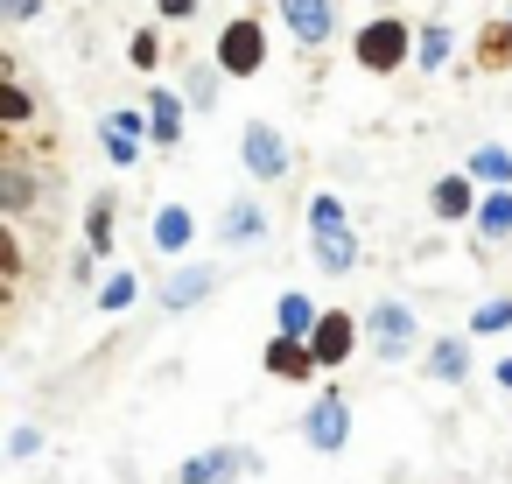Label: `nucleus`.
Listing matches in <instances>:
<instances>
[{
    "label": "nucleus",
    "mask_w": 512,
    "mask_h": 484,
    "mask_svg": "<svg viewBox=\"0 0 512 484\" xmlns=\"http://www.w3.org/2000/svg\"><path fill=\"white\" fill-rule=\"evenodd\" d=\"M414 50H421V43H414L407 22H393V15H379V22H365V29L351 36V57H358V71H372V78H393Z\"/></svg>",
    "instance_id": "1"
},
{
    "label": "nucleus",
    "mask_w": 512,
    "mask_h": 484,
    "mask_svg": "<svg viewBox=\"0 0 512 484\" xmlns=\"http://www.w3.org/2000/svg\"><path fill=\"white\" fill-rule=\"evenodd\" d=\"M260 64H267V29H260L253 15L225 22V36H218V71H225V78H253Z\"/></svg>",
    "instance_id": "2"
},
{
    "label": "nucleus",
    "mask_w": 512,
    "mask_h": 484,
    "mask_svg": "<svg viewBox=\"0 0 512 484\" xmlns=\"http://www.w3.org/2000/svg\"><path fill=\"white\" fill-rule=\"evenodd\" d=\"M302 442H309L316 456H337V449L351 442V407H344V393H323V400L302 414Z\"/></svg>",
    "instance_id": "3"
},
{
    "label": "nucleus",
    "mask_w": 512,
    "mask_h": 484,
    "mask_svg": "<svg viewBox=\"0 0 512 484\" xmlns=\"http://www.w3.org/2000/svg\"><path fill=\"white\" fill-rule=\"evenodd\" d=\"M239 155H246V176H253V183H281V176H288V141H281L267 120H253V127L239 134Z\"/></svg>",
    "instance_id": "4"
},
{
    "label": "nucleus",
    "mask_w": 512,
    "mask_h": 484,
    "mask_svg": "<svg viewBox=\"0 0 512 484\" xmlns=\"http://www.w3.org/2000/svg\"><path fill=\"white\" fill-rule=\"evenodd\" d=\"M365 337H372L379 358H407V351H414V309H407V302H372Z\"/></svg>",
    "instance_id": "5"
},
{
    "label": "nucleus",
    "mask_w": 512,
    "mask_h": 484,
    "mask_svg": "<svg viewBox=\"0 0 512 484\" xmlns=\"http://www.w3.org/2000/svg\"><path fill=\"white\" fill-rule=\"evenodd\" d=\"M309 351H316V365H323V372H337V365H344V358L358 351V323H351L344 309H323V323H316Z\"/></svg>",
    "instance_id": "6"
},
{
    "label": "nucleus",
    "mask_w": 512,
    "mask_h": 484,
    "mask_svg": "<svg viewBox=\"0 0 512 484\" xmlns=\"http://www.w3.org/2000/svg\"><path fill=\"white\" fill-rule=\"evenodd\" d=\"M281 22H288V36H295L302 50H316V43H330L337 8H330V0H281Z\"/></svg>",
    "instance_id": "7"
},
{
    "label": "nucleus",
    "mask_w": 512,
    "mask_h": 484,
    "mask_svg": "<svg viewBox=\"0 0 512 484\" xmlns=\"http://www.w3.org/2000/svg\"><path fill=\"white\" fill-rule=\"evenodd\" d=\"M141 134H148V113H106V127H99V141H106V162H113V169H134V155H141Z\"/></svg>",
    "instance_id": "8"
},
{
    "label": "nucleus",
    "mask_w": 512,
    "mask_h": 484,
    "mask_svg": "<svg viewBox=\"0 0 512 484\" xmlns=\"http://www.w3.org/2000/svg\"><path fill=\"white\" fill-rule=\"evenodd\" d=\"M477 204H484V197H477V183H470V176H442V183L428 190V211H435L442 225H463V218H477Z\"/></svg>",
    "instance_id": "9"
},
{
    "label": "nucleus",
    "mask_w": 512,
    "mask_h": 484,
    "mask_svg": "<svg viewBox=\"0 0 512 484\" xmlns=\"http://www.w3.org/2000/svg\"><path fill=\"white\" fill-rule=\"evenodd\" d=\"M148 239H155V253H162V260H183V253H190V239H197V218H190L183 204H162V211H155V225H148Z\"/></svg>",
    "instance_id": "10"
},
{
    "label": "nucleus",
    "mask_w": 512,
    "mask_h": 484,
    "mask_svg": "<svg viewBox=\"0 0 512 484\" xmlns=\"http://www.w3.org/2000/svg\"><path fill=\"white\" fill-rule=\"evenodd\" d=\"M260 365H267L274 379H309V372H323V365H316V351H309L302 337H281V330L267 337V351H260Z\"/></svg>",
    "instance_id": "11"
},
{
    "label": "nucleus",
    "mask_w": 512,
    "mask_h": 484,
    "mask_svg": "<svg viewBox=\"0 0 512 484\" xmlns=\"http://www.w3.org/2000/svg\"><path fill=\"white\" fill-rule=\"evenodd\" d=\"M239 470H253L246 449H204V456H190V463L176 470V484H225V477H239Z\"/></svg>",
    "instance_id": "12"
},
{
    "label": "nucleus",
    "mask_w": 512,
    "mask_h": 484,
    "mask_svg": "<svg viewBox=\"0 0 512 484\" xmlns=\"http://www.w3.org/2000/svg\"><path fill=\"white\" fill-rule=\"evenodd\" d=\"M148 141H155V148H176V141H183V99H176L169 85L148 92Z\"/></svg>",
    "instance_id": "13"
},
{
    "label": "nucleus",
    "mask_w": 512,
    "mask_h": 484,
    "mask_svg": "<svg viewBox=\"0 0 512 484\" xmlns=\"http://www.w3.org/2000/svg\"><path fill=\"white\" fill-rule=\"evenodd\" d=\"M218 239H225V246H260V239H267L260 204H253V197H232V204H225V218H218Z\"/></svg>",
    "instance_id": "14"
},
{
    "label": "nucleus",
    "mask_w": 512,
    "mask_h": 484,
    "mask_svg": "<svg viewBox=\"0 0 512 484\" xmlns=\"http://www.w3.org/2000/svg\"><path fill=\"white\" fill-rule=\"evenodd\" d=\"M211 288H218V267H204V260H197V267H176V274H169L162 302H169V309H197Z\"/></svg>",
    "instance_id": "15"
},
{
    "label": "nucleus",
    "mask_w": 512,
    "mask_h": 484,
    "mask_svg": "<svg viewBox=\"0 0 512 484\" xmlns=\"http://www.w3.org/2000/svg\"><path fill=\"white\" fill-rule=\"evenodd\" d=\"M316 323H323V309H316L302 288H288V295L274 302V330H281V337H302V344H309V337H316Z\"/></svg>",
    "instance_id": "16"
},
{
    "label": "nucleus",
    "mask_w": 512,
    "mask_h": 484,
    "mask_svg": "<svg viewBox=\"0 0 512 484\" xmlns=\"http://www.w3.org/2000/svg\"><path fill=\"white\" fill-rule=\"evenodd\" d=\"M477 239L484 246H498V239H512V190H484V204H477Z\"/></svg>",
    "instance_id": "17"
},
{
    "label": "nucleus",
    "mask_w": 512,
    "mask_h": 484,
    "mask_svg": "<svg viewBox=\"0 0 512 484\" xmlns=\"http://www.w3.org/2000/svg\"><path fill=\"white\" fill-rule=\"evenodd\" d=\"M85 253L92 260H113V190H99L92 211H85Z\"/></svg>",
    "instance_id": "18"
},
{
    "label": "nucleus",
    "mask_w": 512,
    "mask_h": 484,
    "mask_svg": "<svg viewBox=\"0 0 512 484\" xmlns=\"http://www.w3.org/2000/svg\"><path fill=\"white\" fill-rule=\"evenodd\" d=\"M470 183H491V190H505V183H512V148L484 141V148L470 155Z\"/></svg>",
    "instance_id": "19"
},
{
    "label": "nucleus",
    "mask_w": 512,
    "mask_h": 484,
    "mask_svg": "<svg viewBox=\"0 0 512 484\" xmlns=\"http://www.w3.org/2000/svg\"><path fill=\"white\" fill-rule=\"evenodd\" d=\"M428 372L456 386V379L470 372V344H463V337H435V351H428Z\"/></svg>",
    "instance_id": "20"
},
{
    "label": "nucleus",
    "mask_w": 512,
    "mask_h": 484,
    "mask_svg": "<svg viewBox=\"0 0 512 484\" xmlns=\"http://www.w3.org/2000/svg\"><path fill=\"white\" fill-rule=\"evenodd\" d=\"M29 204H36V176L8 162V169H0V211H8V218H22Z\"/></svg>",
    "instance_id": "21"
},
{
    "label": "nucleus",
    "mask_w": 512,
    "mask_h": 484,
    "mask_svg": "<svg viewBox=\"0 0 512 484\" xmlns=\"http://www.w3.org/2000/svg\"><path fill=\"white\" fill-rule=\"evenodd\" d=\"M337 232H351V225H344V204H337L330 190H316V197H309V239H337Z\"/></svg>",
    "instance_id": "22"
},
{
    "label": "nucleus",
    "mask_w": 512,
    "mask_h": 484,
    "mask_svg": "<svg viewBox=\"0 0 512 484\" xmlns=\"http://www.w3.org/2000/svg\"><path fill=\"white\" fill-rule=\"evenodd\" d=\"M316 267H323V274H351V267H358V239H351V232L316 239Z\"/></svg>",
    "instance_id": "23"
},
{
    "label": "nucleus",
    "mask_w": 512,
    "mask_h": 484,
    "mask_svg": "<svg viewBox=\"0 0 512 484\" xmlns=\"http://www.w3.org/2000/svg\"><path fill=\"white\" fill-rule=\"evenodd\" d=\"M134 295H141V281H134L127 267H113V274L99 281V309H106V316H120V309H134Z\"/></svg>",
    "instance_id": "24"
},
{
    "label": "nucleus",
    "mask_w": 512,
    "mask_h": 484,
    "mask_svg": "<svg viewBox=\"0 0 512 484\" xmlns=\"http://www.w3.org/2000/svg\"><path fill=\"white\" fill-rule=\"evenodd\" d=\"M477 64H484V71H505V64H512V22H491V29H484Z\"/></svg>",
    "instance_id": "25"
},
{
    "label": "nucleus",
    "mask_w": 512,
    "mask_h": 484,
    "mask_svg": "<svg viewBox=\"0 0 512 484\" xmlns=\"http://www.w3.org/2000/svg\"><path fill=\"white\" fill-rule=\"evenodd\" d=\"M449 50H456V43H449V29H442V22H428V29H421L414 64H421V71H442V64H449Z\"/></svg>",
    "instance_id": "26"
},
{
    "label": "nucleus",
    "mask_w": 512,
    "mask_h": 484,
    "mask_svg": "<svg viewBox=\"0 0 512 484\" xmlns=\"http://www.w3.org/2000/svg\"><path fill=\"white\" fill-rule=\"evenodd\" d=\"M470 330H477V337H491V330H512V302H505V295H498V302H477Z\"/></svg>",
    "instance_id": "27"
},
{
    "label": "nucleus",
    "mask_w": 512,
    "mask_h": 484,
    "mask_svg": "<svg viewBox=\"0 0 512 484\" xmlns=\"http://www.w3.org/2000/svg\"><path fill=\"white\" fill-rule=\"evenodd\" d=\"M0 113H8V127H22V120L36 113V99H29V92H22L15 78H0Z\"/></svg>",
    "instance_id": "28"
},
{
    "label": "nucleus",
    "mask_w": 512,
    "mask_h": 484,
    "mask_svg": "<svg viewBox=\"0 0 512 484\" xmlns=\"http://www.w3.org/2000/svg\"><path fill=\"white\" fill-rule=\"evenodd\" d=\"M127 57H134V71H155V64H162V43H155V29H141V36L127 43Z\"/></svg>",
    "instance_id": "29"
},
{
    "label": "nucleus",
    "mask_w": 512,
    "mask_h": 484,
    "mask_svg": "<svg viewBox=\"0 0 512 484\" xmlns=\"http://www.w3.org/2000/svg\"><path fill=\"white\" fill-rule=\"evenodd\" d=\"M218 99V71H190V106H211Z\"/></svg>",
    "instance_id": "30"
},
{
    "label": "nucleus",
    "mask_w": 512,
    "mask_h": 484,
    "mask_svg": "<svg viewBox=\"0 0 512 484\" xmlns=\"http://www.w3.org/2000/svg\"><path fill=\"white\" fill-rule=\"evenodd\" d=\"M36 449H43V428H29V421H22V428L8 435V456H36Z\"/></svg>",
    "instance_id": "31"
},
{
    "label": "nucleus",
    "mask_w": 512,
    "mask_h": 484,
    "mask_svg": "<svg viewBox=\"0 0 512 484\" xmlns=\"http://www.w3.org/2000/svg\"><path fill=\"white\" fill-rule=\"evenodd\" d=\"M0 15H8V22H36L43 0H0Z\"/></svg>",
    "instance_id": "32"
},
{
    "label": "nucleus",
    "mask_w": 512,
    "mask_h": 484,
    "mask_svg": "<svg viewBox=\"0 0 512 484\" xmlns=\"http://www.w3.org/2000/svg\"><path fill=\"white\" fill-rule=\"evenodd\" d=\"M197 15V0H162V22H190Z\"/></svg>",
    "instance_id": "33"
},
{
    "label": "nucleus",
    "mask_w": 512,
    "mask_h": 484,
    "mask_svg": "<svg viewBox=\"0 0 512 484\" xmlns=\"http://www.w3.org/2000/svg\"><path fill=\"white\" fill-rule=\"evenodd\" d=\"M498 386H505V393H512V358H498Z\"/></svg>",
    "instance_id": "34"
},
{
    "label": "nucleus",
    "mask_w": 512,
    "mask_h": 484,
    "mask_svg": "<svg viewBox=\"0 0 512 484\" xmlns=\"http://www.w3.org/2000/svg\"><path fill=\"white\" fill-rule=\"evenodd\" d=\"M505 22H512V8H505Z\"/></svg>",
    "instance_id": "35"
}]
</instances>
